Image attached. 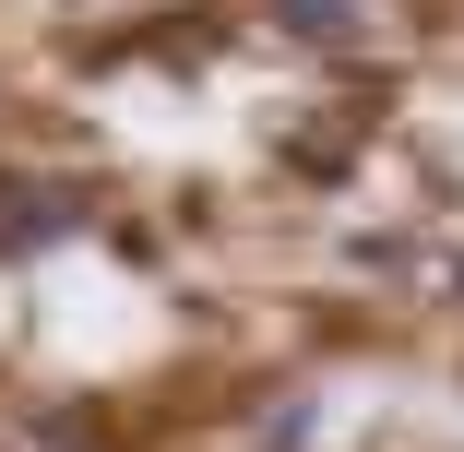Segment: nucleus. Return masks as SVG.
<instances>
[{
    "mask_svg": "<svg viewBox=\"0 0 464 452\" xmlns=\"http://www.w3.org/2000/svg\"><path fill=\"white\" fill-rule=\"evenodd\" d=\"M262 13L286 24L298 48H357V36H369V13H357V0H262Z\"/></svg>",
    "mask_w": 464,
    "mask_h": 452,
    "instance_id": "2",
    "label": "nucleus"
},
{
    "mask_svg": "<svg viewBox=\"0 0 464 452\" xmlns=\"http://www.w3.org/2000/svg\"><path fill=\"white\" fill-rule=\"evenodd\" d=\"M72 226H83V191H60V178H0V262L60 250Z\"/></svg>",
    "mask_w": 464,
    "mask_h": 452,
    "instance_id": "1",
    "label": "nucleus"
}]
</instances>
